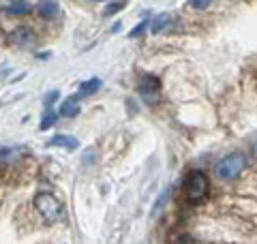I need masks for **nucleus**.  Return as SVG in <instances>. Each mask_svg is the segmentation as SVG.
Listing matches in <instances>:
<instances>
[{
    "label": "nucleus",
    "instance_id": "18",
    "mask_svg": "<svg viewBox=\"0 0 257 244\" xmlns=\"http://www.w3.org/2000/svg\"><path fill=\"white\" fill-rule=\"evenodd\" d=\"M253 154H255V159H257V140L253 142Z\"/></svg>",
    "mask_w": 257,
    "mask_h": 244
},
{
    "label": "nucleus",
    "instance_id": "11",
    "mask_svg": "<svg viewBox=\"0 0 257 244\" xmlns=\"http://www.w3.org/2000/svg\"><path fill=\"white\" fill-rule=\"evenodd\" d=\"M167 24H170V15L167 13H161V15H157L155 18V22H152V32L155 35H159V32H163V28H167Z\"/></svg>",
    "mask_w": 257,
    "mask_h": 244
},
{
    "label": "nucleus",
    "instance_id": "4",
    "mask_svg": "<svg viewBox=\"0 0 257 244\" xmlns=\"http://www.w3.org/2000/svg\"><path fill=\"white\" fill-rule=\"evenodd\" d=\"M9 43L15 47H26L35 43V32L30 28H15L9 35Z\"/></svg>",
    "mask_w": 257,
    "mask_h": 244
},
{
    "label": "nucleus",
    "instance_id": "17",
    "mask_svg": "<svg viewBox=\"0 0 257 244\" xmlns=\"http://www.w3.org/2000/svg\"><path fill=\"white\" fill-rule=\"evenodd\" d=\"M92 157H94V150H92V148H90V150H86V154H84V163H90Z\"/></svg>",
    "mask_w": 257,
    "mask_h": 244
},
{
    "label": "nucleus",
    "instance_id": "1",
    "mask_svg": "<svg viewBox=\"0 0 257 244\" xmlns=\"http://www.w3.org/2000/svg\"><path fill=\"white\" fill-rule=\"evenodd\" d=\"M244 167H246V157L236 152V154H227L225 159H221L219 163H216L214 174H216V178L229 182V180H234V178H238L240 174H242Z\"/></svg>",
    "mask_w": 257,
    "mask_h": 244
},
{
    "label": "nucleus",
    "instance_id": "9",
    "mask_svg": "<svg viewBox=\"0 0 257 244\" xmlns=\"http://www.w3.org/2000/svg\"><path fill=\"white\" fill-rule=\"evenodd\" d=\"M50 146H60V148H67V150H75L77 148V140L71 135H56L50 140Z\"/></svg>",
    "mask_w": 257,
    "mask_h": 244
},
{
    "label": "nucleus",
    "instance_id": "5",
    "mask_svg": "<svg viewBox=\"0 0 257 244\" xmlns=\"http://www.w3.org/2000/svg\"><path fill=\"white\" fill-rule=\"evenodd\" d=\"M157 90H159V79L157 77H144L142 86H140V94L144 96V99H148L150 103H157Z\"/></svg>",
    "mask_w": 257,
    "mask_h": 244
},
{
    "label": "nucleus",
    "instance_id": "12",
    "mask_svg": "<svg viewBox=\"0 0 257 244\" xmlns=\"http://www.w3.org/2000/svg\"><path fill=\"white\" fill-rule=\"evenodd\" d=\"M54 122H56V113L52 111V107H47V111L43 113V118H41V125H39V129H41V131H47Z\"/></svg>",
    "mask_w": 257,
    "mask_h": 244
},
{
    "label": "nucleus",
    "instance_id": "6",
    "mask_svg": "<svg viewBox=\"0 0 257 244\" xmlns=\"http://www.w3.org/2000/svg\"><path fill=\"white\" fill-rule=\"evenodd\" d=\"M37 13L45 20H54V18L60 15V7H58L56 0H41V3L37 5Z\"/></svg>",
    "mask_w": 257,
    "mask_h": 244
},
{
    "label": "nucleus",
    "instance_id": "7",
    "mask_svg": "<svg viewBox=\"0 0 257 244\" xmlns=\"http://www.w3.org/2000/svg\"><path fill=\"white\" fill-rule=\"evenodd\" d=\"M5 11L9 15H26L30 11V5L26 3V0H9L5 7Z\"/></svg>",
    "mask_w": 257,
    "mask_h": 244
},
{
    "label": "nucleus",
    "instance_id": "8",
    "mask_svg": "<svg viewBox=\"0 0 257 244\" xmlns=\"http://www.w3.org/2000/svg\"><path fill=\"white\" fill-rule=\"evenodd\" d=\"M79 113V103H77V96H71L60 105V116H67V118H73Z\"/></svg>",
    "mask_w": 257,
    "mask_h": 244
},
{
    "label": "nucleus",
    "instance_id": "10",
    "mask_svg": "<svg viewBox=\"0 0 257 244\" xmlns=\"http://www.w3.org/2000/svg\"><path fill=\"white\" fill-rule=\"evenodd\" d=\"M101 88V79H88L79 86V96H90Z\"/></svg>",
    "mask_w": 257,
    "mask_h": 244
},
{
    "label": "nucleus",
    "instance_id": "16",
    "mask_svg": "<svg viewBox=\"0 0 257 244\" xmlns=\"http://www.w3.org/2000/svg\"><path fill=\"white\" fill-rule=\"evenodd\" d=\"M58 96H60V92H58V90H52V92H47V94H45V99H43V101H45V107H52V105H54V101L58 99Z\"/></svg>",
    "mask_w": 257,
    "mask_h": 244
},
{
    "label": "nucleus",
    "instance_id": "13",
    "mask_svg": "<svg viewBox=\"0 0 257 244\" xmlns=\"http://www.w3.org/2000/svg\"><path fill=\"white\" fill-rule=\"evenodd\" d=\"M124 5H126V0H118V3H109V5L105 7V11H103V15H105V18H109V15H114V13H118V11H122V9H124Z\"/></svg>",
    "mask_w": 257,
    "mask_h": 244
},
{
    "label": "nucleus",
    "instance_id": "3",
    "mask_svg": "<svg viewBox=\"0 0 257 244\" xmlns=\"http://www.w3.org/2000/svg\"><path fill=\"white\" fill-rule=\"evenodd\" d=\"M184 193L191 201H199L208 193V178L204 172H191L184 180Z\"/></svg>",
    "mask_w": 257,
    "mask_h": 244
},
{
    "label": "nucleus",
    "instance_id": "15",
    "mask_svg": "<svg viewBox=\"0 0 257 244\" xmlns=\"http://www.w3.org/2000/svg\"><path fill=\"white\" fill-rule=\"evenodd\" d=\"M146 28H148V18L144 20V22H140L138 26H135V28H133L131 32H128V37H133V39H135V37H140V35H142V32L146 30Z\"/></svg>",
    "mask_w": 257,
    "mask_h": 244
},
{
    "label": "nucleus",
    "instance_id": "14",
    "mask_svg": "<svg viewBox=\"0 0 257 244\" xmlns=\"http://www.w3.org/2000/svg\"><path fill=\"white\" fill-rule=\"evenodd\" d=\"M210 3L212 0H189V7L191 9H195V11H204V9L210 7Z\"/></svg>",
    "mask_w": 257,
    "mask_h": 244
},
{
    "label": "nucleus",
    "instance_id": "2",
    "mask_svg": "<svg viewBox=\"0 0 257 244\" xmlns=\"http://www.w3.org/2000/svg\"><path fill=\"white\" fill-rule=\"evenodd\" d=\"M35 208L47 223H58L62 216V203L52 193H39L35 197Z\"/></svg>",
    "mask_w": 257,
    "mask_h": 244
}]
</instances>
